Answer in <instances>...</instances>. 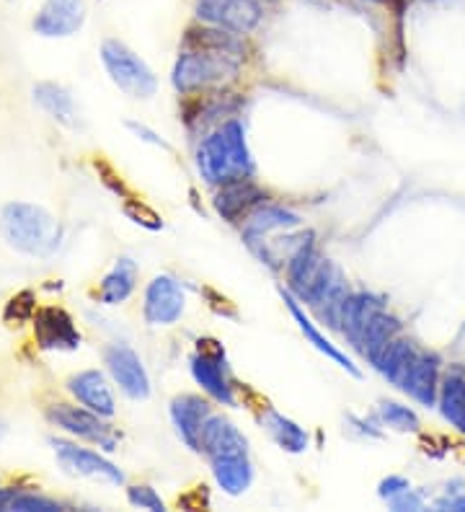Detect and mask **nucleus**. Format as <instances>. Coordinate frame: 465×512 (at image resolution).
Instances as JSON below:
<instances>
[{
	"label": "nucleus",
	"instance_id": "1",
	"mask_svg": "<svg viewBox=\"0 0 465 512\" xmlns=\"http://www.w3.org/2000/svg\"><path fill=\"white\" fill-rule=\"evenodd\" d=\"M197 169L212 187H225L254 176L256 163L248 150L246 127L241 119H225L223 125L202 140L197 150Z\"/></svg>",
	"mask_w": 465,
	"mask_h": 512
},
{
	"label": "nucleus",
	"instance_id": "2",
	"mask_svg": "<svg viewBox=\"0 0 465 512\" xmlns=\"http://www.w3.org/2000/svg\"><path fill=\"white\" fill-rule=\"evenodd\" d=\"M0 236L8 246L29 256H52L62 244V225L44 207L8 202L0 207Z\"/></svg>",
	"mask_w": 465,
	"mask_h": 512
},
{
	"label": "nucleus",
	"instance_id": "3",
	"mask_svg": "<svg viewBox=\"0 0 465 512\" xmlns=\"http://www.w3.org/2000/svg\"><path fill=\"white\" fill-rule=\"evenodd\" d=\"M287 282H290V293L303 300L305 306H321L336 288L344 285V277L308 236L287 259Z\"/></svg>",
	"mask_w": 465,
	"mask_h": 512
},
{
	"label": "nucleus",
	"instance_id": "4",
	"mask_svg": "<svg viewBox=\"0 0 465 512\" xmlns=\"http://www.w3.org/2000/svg\"><path fill=\"white\" fill-rule=\"evenodd\" d=\"M241 63L243 60H238V57L184 47L174 65V73H171V83L184 96L210 91L215 86L236 81L238 73H241Z\"/></svg>",
	"mask_w": 465,
	"mask_h": 512
},
{
	"label": "nucleus",
	"instance_id": "5",
	"mask_svg": "<svg viewBox=\"0 0 465 512\" xmlns=\"http://www.w3.org/2000/svg\"><path fill=\"white\" fill-rule=\"evenodd\" d=\"M101 63L114 86L132 99H150L158 91V78L150 65L119 39H106L101 44Z\"/></svg>",
	"mask_w": 465,
	"mask_h": 512
},
{
	"label": "nucleus",
	"instance_id": "6",
	"mask_svg": "<svg viewBox=\"0 0 465 512\" xmlns=\"http://www.w3.org/2000/svg\"><path fill=\"white\" fill-rule=\"evenodd\" d=\"M194 19L199 24L217 26V29L246 37L256 32L264 21V3L261 0H197Z\"/></svg>",
	"mask_w": 465,
	"mask_h": 512
},
{
	"label": "nucleus",
	"instance_id": "7",
	"mask_svg": "<svg viewBox=\"0 0 465 512\" xmlns=\"http://www.w3.org/2000/svg\"><path fill=\"white\" fill-rule=\"evenodd\" d=\"M47 417H50L52 425L60 427L62 432H68L70 438L86 440V443L99 445V448L109 450V453L119 448V432L106 422V417L91 412L83 404H55L50 406Z\"/></svg>",
	"mask_w": 465,
	"mask_h": 512
},
{
	"label": "nucleus",
	"instance_id": "8",
	"mask_svg": "<svg viewBox=\"0 0 465 512\" xmlns=\"http://www.w3.org/2000/svg\"><path fill=\"white\" fill-rule=\"evenodd\" d=\"M207 339H199V350L189 360V370L197 386L210 396L212 401L225 406H236V394H233V381H230V370L225 363V350L217 342L207 347Z\"/></svg>",
	"mask_w": 465,
	"mask_h": 512
},
{
	"label": "nucleus",
	"instance_id": "9",
	"mask_svg": "<svg viewBox=\"0 0 465 512\" xmlns=\"http://www.w3.org/2000/svg\"><path fill=\"white\" fill-rule=\"evenodd\" d=\"M50 445L52 450H55L60 466L68 471V474L86 476V479H99L106 481V484H114V487H119V484L127 481L124 471H119L109 458H104L101 453H96V450L81 448V445L60 438H52Z\"/></svg>",
	"mask_w": 465,
	"mask_h": 512
},
{
	"label": "nucleus",
	"instance_id": "10",
	"mask_svg": "<svg viewBox=\"0 0 465 512\" xmlns=\"http://www.w3.org/2000/svg\"><path fill=\"white\" fill-rule=\"evenodd\" d=\"M104 365L112 375V381L117 383L127 399L145 401L150 396V375L145 370L143 360L132 347L127 344H109L104 350Z\"/></svg>",
	"mask_w": 465,
	"mask_h": 512
},
{
	"label": "nucleus",
	"instance_id": "11",
	"mask_svg": "<svg viewBox=\"0 0 465 512\" xmlns=\"http://www.w3.org/2000/svg\"><path fill=\"white\" fill-rule=\"evenodd\" d=\"M34 337L39 350L44 352H75L81 347L83 337L68 311L57 306H44L34 313Z\"/></svg>",
	"mask_w": 465,
	"mask_h": 512
},
{
	"label": "nucleus",
	"instance_id": "12",
	"mask_svg": "<svg viewBox=\"0 0 465 512\" xmlns=\"http://www.w3.org/2000/svg\"><path fill=\"white\" fill-rule=\"evenodd\" d=\"M186 295L181 282L171 275H158L150 280L143 300V316L150 326H171L184 316Z\"/></svg>",
	"mask_w": 465,
	"mask_h": 512
},
{
	"label": "nucleus",
	"instance_id": "13",
	"mask_svg": "<svg viewBox=\"0 0 465 512\" xmlns=\"http://www.w3.org/2000/svg\"><path fill=\"white\" fill-rule=\"evenodd\" d=\"M86 24V0H44L31 29L44 39H62L78 34Z\"/></svg>",
	"mask_w": 465,
	"mask_h": 512
},
{
	"label": "nucleus",
	"instance_id": "14",
	"mask_svg": "<svg viewBox=\"0 0 465 512\" xmlns=\"http://www.w3.org/2000/svg\"><path fill=\"white\" fill-rule=\"evenodd\" d=\"M171 422L176 427V435L184 440L186 448L199 453V438H202V427L212 417L210 401L194 394H181L171 401Z\"/></svg>",
	"mask_w": 465,
	"mask_h": 512
},
{
	"label": "nucleus",
	"instance_id": "15",
	"mask_svg": "<svg viewBox=\"0 0 465 512\" xmlns=\"http://www.w3.org/2000/svg\"><path fill=\"white\" fill-rule=\"evenodd\" d=\"M199 453L207 461L223 456H236V453H248V440L230 419L223 414H212L202 427V438H199Z\"/></svg>",
	"mask_w": 465,
	"mask_h": 512
},
{
	"label": "nucleus",
	"instance_id": "16",
	"mask_svg": "<svg viewBox=\"0 0 465 512\" xmlns=\"http://www.w3.org/2000/svg\"><path fill=\"white\" fill-rule=\"evenodd\" d=\"M282 300H285L287 311L292 313V319H295V324H298V329L303 331V337L308 339V342L313 344V347H316L318 352H321V355L329 357L331 363L339 365L341 370H347V373L354 375V378H362L360 368H357V365L352 363V357L344 355V352H341L339 347H336V344L331 342V339L326 337V334H323L321 329H318L316 321L310 319L308 313H305V308L300 306V300L295 298V295H292L290 290H287V293H285V290H282Z\"/></svg>",
	"mask_w": 465,
	"mask_h": 512
},
{
	"label": "nucleus",
	"instance_id": "17",
	"mask_svg": "<svg viewBox=\"0 0 465 512\" xmlns=\"http://www.w3.org/2000/svg\"><path fill=\"white\" fill-rule=\"evenodd\" d=\"M261 202L267 200H264V192L254 184V179H241V182L220 187L212 205H215L217 215L223 220H228V223H241V220H246L248 215L254 213Z\"/></svg>",
	"mask_w": 465,
	"mask_h": 512
},
{
	"label": "nucleus",
	"instance_id": "18",
	"mask_svg": "<svg viewBox=\"0 0 465 512\" xmlns=\"http://www.w3.org/2000/svg\"><path fill=\"white\" fill-rule=\"evenodd\" d=\"M68 391L75 396L78 404H83L91 412L101 414V417H114L117 404H114L112 386L106 381V375L101 370H83V373L73 375L68 381Z\"/></svg>",
	"mask_w": 465,
	"mask_h": 512
},
{
	"label": "nucleus",
	"instance_id": "19",
	"mask_svg": "<svg viewBox=\"0 0 465 512\" xmlns=\"http://www.w3.org/2000/svg\"><path fill=\"white\" fill-rule=\"evenodd\" d=\"M184 47L220 52V55L238 57V60H243V52H246V44H243L241 34L225 32V29H217V26L207 24L189 26L184 34Z\"/></svg>",
	"mask_w": 465,
	"mask_h": 512
},
{
	"label": "nucleus",
	"instance_id": "20",
	"mask_svg": "<svg viewBox=\"0 0 465 512\" xmlns=\"http://www.w3.org/2000/svg\"><path fill=\"white\" fill-rule=\"evenodd\" d=\"M212 476H215L217 487L223 489L230 497L246 492L254 481V463L248 453H236V456H223L210 461Z\"/></svg>",
	"mask_w": 465,
	"mask_h": 512
},
{
	"label": "nucleus",
	"instance_id": "21",
	"mask_svg": "<svg viewBox=\"0 0 465 512\" xmlns=\"http://www.w3.org/2000/svg\"><path fill=\"white\" fill-rule=\"evenodd\" d=\"M298 225H300V215H295L292 210L272 205V202H261L254 213L246 218V244L248 241L267 238L269 233L290 231V228H298Z\"/></svg>",
	"mask_w": 465,
	"mask_h": 512
},
{
	"label": "nucleus",
	"instance_id": "22",
	"mask_svg": "<svg viewBox=\"0 0 465 512\" xmlns=\"http://www.w3.org/2000/svg\"><path fill=\"white\" fill-rule=\"evenodd\" d=\"M259 419L269 438H272L282 450H287V453H305V450H308L310 440L305 427H300L298 422H292L290 417L277 412L274 406H267Z\"/></svg>",
	"mask_w": 465,
	"mask_h": 512
},
{
	"label": "nucleus",
	"instance_id": "23",
	"mask_svg": "<svg viewBox=\"0 0 465 512\" xmlns=\"http://www.w3.org/2000/svg\"><path fill=\"white\" fill-rule=\"evenodd\" d=\"M34 101L44 112L50 114L55 122L65 127H78L81 125V117H78V107H75V99L68 88L60 86V83H37L34 86Z\"/></svg>",
	"mask_w": 465,
	"mask_h": 512
},
{
	"label": "nucleus",
	"instance_id": "24",
	"mask_svg": "<svg viewBox=\"0 0 465 512\" xmlns=\"http://www.w3.org/2000/svg\"><path fill=\"white\" fill-rule=\"evenodd\" d=\"M137 285V264L130 256H119L114 267L109 269V275L101 280L99 285V300L104 306H119L124 300L135 293Z\"/></svg>",
	"mask_w": 465,
	"mask_h": 512
},
{
	"label": "nucleus",
	"instance_id": "25",
	"mask_svg": "<svg viewBox=\"0 0 465 512\" xmlns=\"http://www.w3.org/2000/svg\"><path fill=\"white\" fill-rule=\"evenodd\" d=\"M380 308L375 306V300L372 295L367 293H354L349 295L344 308H341V331H344V337L360 350V342H362V334H365L367 324L372 321V316L378 313Z\"/></svg>",
	"mask_w": 465,
	"mask_h": 512
},
{
	"label": "nucleus",
	"instance_id": "26",
	"mask_svg": "<svg viewBox=\"0 0 465 512\" xmlns=\"http://www.w3.org/2000/svg\"><path fill=\"white\" fill-rule=\"evenodd\" d=\"M34 313H37V298H34L31 290H21V293H16L6 303L3 319H6V324L21 326L34 319Z\"/></svg>",
	"mask_w": 465,
	"mask_h": 512
},
{
	"label": "nucleus",
	"instance_id": "27",
	"mask_svg": "<svg viewBox=\"0 0 465 512\" xmlns=\"http://www.w3.org/2000/svg\"><path fill=\"white\" fill-rule=\"evenodd\" d=\"M65 510V505L57 500H50V497H42L37 492H19L13 494L11 505H8V512H60Z\"/></svg>",
	"mask_w": 465,
	"mask_h": 512
},
{
	"label": "nucleus",
	"instance_id": "28",
	"mask_svg": "<svg viewBox=\"0 0 465 512\" xmlns=\"http://www.w3.org/2000/svg\"><path fill=\"white\" fill-rule=\"evenodd\" d=\"M127 500H130L132 507H140V510H150V512L166 510L161 494L155 492L153 487H148V484H137V487L127 489Z\"/></svg>",
	"mask_w": 465,
	"mask_h": 512
},
{
	"label": "nucleus",
	"instance_id": "29",
	"mask_svg": "<svg viewBox=\"0 0 465 512\" xmlns=\"http://www.w3.org/2000/svg\"><path fill=\"white\" fill-rule=\"evenodd\" d=\"M124 215H127L132 223L148 228V231H161V228H163V220L158 218V215H155L150 207H145L140 200L124 202Z\"/></svg>",
	"mask_w": 465,
	"mask_h": 512
},
{
	"label": "nucleus",
	"instance_id": "30",
	"mask_svg": "<svg viewBox=\"0 0 465 512\" xmlns=\"http://www.w3.org/2000/svg\"><path fill=\"white\" fill-rule=\"evenodd\" d=\"M127 130H130L132 135H135L137 140H143V143H150V145H155V148L171 150V145H168L166 140H163L161 135H158V132H155V130H150L148 125H143V122H127Z\"/></svg>",
	"mask_w": 465,
	"mask_h": 512
},
{
	"label": "nucleus",
	"instance_id": "31",
	"mask_svg": "<svg viewBox=\"0 0 465 512\" xmlns=\"http://www.w3.org/2000/svg\"><path fill=\"white\" fill-rule=\"evenodd\" d=\"M380 414H383V419L391 427H401V430H406V425H414V417H411L409 412H403L401 406L396 404H383Z\"/></svg>",
	"mask_w": 465,
	"mask_h": 512
},
{
	"label": "nucleus",
	"instance_id": "32",
	"mask_svg": "<svg viewBox=\"0 0 465 512\" xmlns=\"http://www.w3.org/2000/svg\"><path fill=\"white\" fill-rule=\"evenodd\" d=\"M3 435H6V425L0 422V440H3Z\"/></svg>",
	"mask_w": 465,
	"mask_h": 512
},
{
	"label": "nucleus",
	"instance_id": "33",
	"mask_svg": "<svg viewBox=\"0 0 465 512\" xmlns=\"http://www.w3.org/2000/svg\"><path fill=\"white\" fill-rule=\"evenodd\" d=\"M261 3H277V0H261Z\"/></svg>",
	"mask_w": 465,
	"mask_h": 512
}]
</instances>
